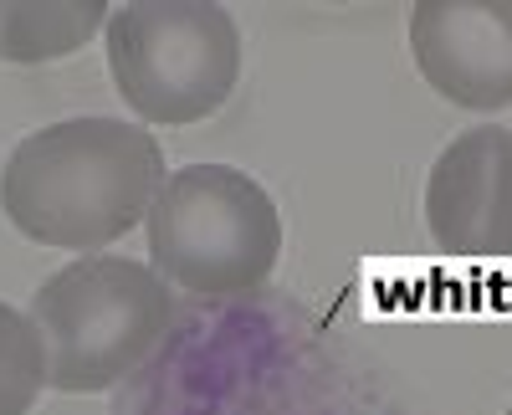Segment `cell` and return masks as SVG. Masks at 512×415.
Instances as JSON below:
<instances>
[{
  "mask_svg": "<svg viewBox=\"0 0 512 415\" xmlns=\"http://www.w3.org/2000/svg\"><path fill=\"white\" fill-rule=\"evenodd\" d=\"M164 180V149L144 123L82 113L31 129L11 149L0 170V211L36 246L93 257L149 221Z\"/></svg>",
  "mask_w": 512,
  "mask_h": 415,
  "instance_id": "1",
  "label": "cell"
},
{
  "mask_svg": "<svg viewBox=\"0 0 512 415\" xmlns=\"http://www.w3.org/2000/svg\"><path fill=\"white\" fill-rule=\"evenodd\" d=\"M26 318L47 349V385L62 395H103L164 344L175 287L149 262L93 252L41 282Z\"/></svg>",
  "mask_w": 512,
  "mask_h": 415,
  "instance_id": "2",
  "label": "cell"
},
{
  "mask_svg": "<svg viewBox=\"0 0 512 415\" xmlns=\"http://www.w3.org/2000/svg\"><path fill=\"white\" fill-rule=\"evenodd\" d=\"M144 231L149 267L200 303H231L256 293L282 257L277 200L236 164L169 170Z\"/></svg>",
  "mask_w": 512,
  "mask_h": 415,
  "instance_id": "3",
  "label": "cell"
},
{
  "mask_svg": "<svg viewBox=\"0 0 512 415\" xmlns=\"http://www.w3.org/2000/svg\"><path fill=\"white\" fill-rule=\"evenodd\" d=\"M103 41L118 98L154 129L200 123L236 93L241 26L226 6L134 0V6H113Z\"/></svg>",
  "mask_w": 512,
  "mask_h": 415,
  "instance_id": "4",
  "label": "cell"
},
{
  "mask_svg": "<svg viewBox=\"0 0 512 415\" xmlns=\"http://www.w3.org/2000/svg\"><path fill=\"white\" fill-rule=\"evenodd\" d=\"M420 211L446 257L512 262V129H461L425 175Z\"/></svg>",
  "mask_w": 512,
  "mask_h": 415,
  "instance_id": "5",
  "label": "cell"
},
{
  "mask_svg": "<svg viewBox=\"0 0 512 415\" xmlns=\"http://www.w3.org/2000/svg\"><path fill=\"white\" fill-rule=\"evenodd\" d=\"M410 57L451 108H512V0H425L410 11Z\"/></svg>",
  "mask_w": 512,
  "mask_h": 415,
  "instance_id": "6",
  "label": "cell"
},
{
  "mask_svg": "<svg viewBox=\"0 0 512 415\" xmlns=\"http://www.w3.org/2000/svg\"><path fill=\"white\" fill-rule=\"evenodd\" d=\"M108 16V0H0V62H62L88 47Z\"/></svg>",
  "mask_w": 512,
  "mask_h": 415,
  "instance_id": "7",
  "label": "cell"
},
{
  "mask_svg": "<svg viewBox=\"0 0 512 415\" xmlns=\"http://www.w3.org/2000/svg\"><path fill=\"white\" fill-rule=\"evenodd\" d=\"M41 390H47V349L36 323L0 303V415H31Z\"/></svg>",
  "mask_w": 512,
  "mask_h": 415,
  "instance_id": "8",
  "label": "cell"
},
{
  "mask_svg": "<svg viewBox=\"0 0 512 415\" xmlns=\"http://www.w3.org/2000/svg\"><path fill=\"white\" fill-rule=\"evenodd\" d=\"M507 415H512V405H507Z\"/></svg>",
  "mask_w": 512,
  "mask_h": 415,
  "instance_id": "9",
  "label": "cell"
}]
</instances>
